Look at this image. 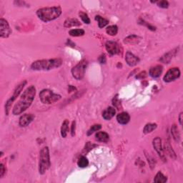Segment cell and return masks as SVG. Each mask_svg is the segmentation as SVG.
I'll return each instance as SVG.
<instances>
[{
  "label": "cell",
  "mask_w": 183,
  "mask_h": 183,
  "mask_svg": "<svg viewBox=\"0 0 183 183\" xmlns=\"http://www.w3.org/2000/svg\"><path fill=\"white\" fill-rule=\"evenodd\" d=\"M62 64V60L59 58L50 59H41L37 60L32 64V69L36 71H46L58 68Z\"/></svg>",
  "instance_id": "2"
},
{
  "label": "cell",
  "mask_w": 183,
  "mask_h": 183,
  "mask_svg": "<svg viewBox=\"0 0 183 183\" xmlns=\"http://www.w3.org/2000/svg\"><path fill=\"white\" fill-rule=\"evenodd\" d=\"M112 103H113L114 107H115L116 108H118V110H120L121 108V103L117 97H115L113 99V100H112Z\"/></svg>",
  "instance_id": "33"
},
{
  "label": "cell",
  "mask_w": 183,
  "mask_h": 183,
  "mask_svg": "<svg viewBox=\"0 0 183 183\" xmlns=\"http://www.w3.org/2000/svg\"><path fill=\"white\" fill-rule=\"evenodd\" d=\"M95 20L98 22V26L99 28H103V27L107 26L109 24V20H107V19L103 18V17L99 15H97L95 17Z\"/></svg>",
  "instance_id": "23"
},
{
  "label": "cell",
  "mask_w": 183,
  "mask_h": 183,
  "mask_svg": "<svg viewBox=\"0 0 183 183\" xmlns=\"http://www.w3.org/2000/svg\"><path fill=\"white\" fill-rule=\"evenodd\" d=\"M62 14L60 7H44L37 11V15L39 20L44 22H48L54 20L59 17Z\"/></svg>",
  "instance_id": "3"
},
{
  "label": "cell",
  "mask_w": 183,
  "mask_h": 183,
  "mask_svg": "<svg viewBox=\"0 0 183 183\" xmlns=\"http://www.w3.org/2000/svg\"><path fill=\"white\" fill-rule=\"evenodd\" d=\"M180 77V70L177 67H173L170 69L164 76L163 80L165 82H171L177 80Z\"/></svg>",
  "instance_id": "8"
},
{
  "label": "cell",
  "mask_w": 183,
  "mask_h": 183,
  "mask_svg": "<svg viewBox=\"0 0 183 183\" xmlns=\"http://www.w3.org/2000/svg\"><path fill=\"white\" fill-rule=\"evenodd\" d=\"M96 140L97 141L101 142H107L110 140V136L107 133L105 132H98L95 135Z\"/></svg>",
  "instance_id": "19"
},
{
  "label": "cell",
  "mask_w": 183,
  "mask_h": 183,
  "mask_svg": "<svg viewBox=\"0 0 183 183\" xmlns=\"http://www.w3.org/2000/svg\"><path fill=\"white\" fill-rule=\"evenodd\" d=\"M87 65V61L85 59L80 61L75 67H74L72 69V74L76 80H82L84 77L85 71H86Z\"/></svg>",
  "instance_id": "7"
},
{
  "label": "cell",
  "mask_w": 183,
  "mask_h": 183,
  "mask_svg": "<svg viewBox=\"0 0 183 183\" xmlns=\"http://www.w3.org/2000/svg\"><path fill=\"white\" fill-rule=\"evenodd\" d=\"M165 150L167 151V154L170 155V157H172V158L175 159L176 158V155H175V152H174V150H172V148L171 147V145L169 144V142H167V143L165 144Z\"/></svg>",
  "instance_id": "29"
},
{
  "label": "cell",
  "mask_w": 183,
  "mask_h": 183,
  "mask_svg": "<svg viewBox=\"0 0 183 183\" xmlns=\"http://www.w3.org/2000/svg\"><path fill=\"white\" fill-rule=\"evenodd\" d=\"M75 129H76V122L75 121H73L72 124V129H71V134L72 136H74L75 135Z\"/></svg>",
  "instance_id": "36"
},
{
  "label": "cell",
  "mask_w": 183,
  "mask_h": 183,
  "mask_svg": "<svg viewBox=\"0 0 183 183\" xmlns=\"http://www.w3.org/2000/svg\"><path fill=\"white\" fill-rule=\"evenodd\" d=\"M182 112H181L180 115H179V122H180V125H182Z\"/></svg>",
  "instance_id": "39"
},
{
  "label": "cell",
  "mask_w": 183,
  "mask_h": 183,
  "mask_svg": "<svg viewBox=\"0 0 183 183\" xmlns=\"http://www.w3.org/2000/svg\"><path fill=\"white\" fill-rule=\"evenodd\" d=\"M152 145L155 150H156L157 154L159 155V156L162 159H165V155H164L162 145V140L160 139V137H155L152 141Z\"/></svg>",
  "instance_id": "11"
},
{
  "label": "cell",
  "mask_w": 183,
  "mask_h": 183,
  "mask_svg": "<svg viewBox=\"0 0 183 183\" xmlns=\"http://www.w3.org/2000/svg\"><path fill=\"white\" fill-rule=\"evenodd\" d=\"M36 95V88L35 86L31 85L28 88L25 89L23 94L12 110L14 115H19L27 110L32 104L34 99Z\"/></svg>",
  "instance_id": "1"
},
{
  "label": "cell",
  "mask_w": 183,
  "mask_h": 183,
  "mask_svg": "<svg viewBox=\"0 0 183 183\" xmlns=\"http://www.w3.org/2000/svg\"><path fill=\"white\" fill-rule=\"evenodd\" d=\"M140 38L137 35H130L124 39V42L125 44H137L140 42Z\"/></svg>",
  "instance_id": "21"
},
{
  "label": "cell",
  "mask_w": 183,
  "mask_h": 183,
  "mask_svg": "<svg viewBox=\"0 0 183 183\" xmlns=\"http://www.w3.org/2000/svg\"><path fill=\"white\" fill-rule=\"evenodd\" d=\"M125 61H126V62L129 66L134 67V66L137 65L139 63L140 59L132 52H127L126 53V55H125Z\"/></svg>",
  "instance_id": "14"
},
{
  "label": "cell",
  "mask_w": 183,
  "mask_h": 183,
  "mask_svg": "<svg viewBox=\"0 0 183 183\" xmlns=\"http://www.w3.org/2000/svg\"><path fill=\"white\" fill-rule=\"evenodd\" d=\"M105 47L107 50V52L110 55H114V54H120V46L115 42L112 41H108L106 42Z\"/></svg>",
  "instance_id": "10"
},
{
  "label": "cell",
  "mask_w": 183,
  "mask_h": 183,
  "mask_svg": "<svg viewBox=\"0 0 183 183\" xmlns=\"http://www.w3.org/2000/svg\"><path fill=\"white\" fill-rule=\"evenodd\" d=\"M69 122L68 120H65L64 121L61 127V135L63 138L67 137L68 132H69Z\"/></svg>",
  "instance_id": "20"
},
{
  "label": "cell",
  "mask_w": 183,
  "mask_h": 183,
  "mask_svg": "<svg viewBox=\"0 0 183 183\" xmlns=\"http://www.w3.org/2000/svg\"><path fill=\"white\" fill-rule=\"evenodd\" d=\"M6 172V169L5 167V165L3 164H1L0 165V178H2L4 176V174H5Z\"/></svg>",
  "instance_id": "34"
},
{
  "label": "cell",
  "mask_w": 183,
  "mask_h": 183,
  "mask_svg": "<svg viewBox=\"0 0 183 183\" xmlns=\"http://www.w3.org/2000/svg\"><path fill=\"white\" fill-rule=\"evenodd\" d=\"M80 25L81 23L80 21L74 18H68L64 23V26L66 28H69V27H78L80 26Z\"/></svg>",
  "instance_id": "18"
},
{
  "label": "cell",
  "mask_w": 183,
  "mask_h": 183,
  "mask_svg": "<svg viewBox=\"0 0 183 183\" xmlns=\"http://www.w3.org/2000/svg\"><path fill=\"white\" fill-rule=\"evenodd\" d=\"M163 71V67L161 65H156L155 67L150 68L149 74L153 78H157L161 75L162 72Z\"/></svg>",
  "instance_id": "16"
},
{
  "label": "cell",
  "mask_w": 183,
  "mask_h": 183,
  "mask_svg": "<svg viewBox=\"0 0 183 183\" xmlns=\"http://www.w3.org/2000/svg\"><path fill=\"white\" fill-rule=\"evenodd\" d=\"M157 125L155 123H148L144 127L143 129V133L144 134H149L152 133L153 130H155V129L157 128Z\"/></svg>",
  "instance_id": "26"
},
{
  "label": "cell",
  "mask_w": 183,
  "mask_h": 183,
  "mask_svg": "<svg viewBox=\"0 0 183 183\" xmlns=\"http://www.w3.org/2000/svg\"><path fill=\"white\" fill-rule=\"evenodd\" d=\"M101 128H102V125H99V124L92 125V126L90 127V129H89V130L87 131V136H90L92 134L94 133L95 132H97V131L99 130V129H100Z\"/></svg>",
  "instance_id": "31"
},
{
  "label": "cell",
  "mask_w": 183,
  "mask_h": 183,
  "mask_svg": "<svg viewBox=\"0 0 183 183\" xmlns=\"http://www.w3.org/2000/svg\"><path fill=\"white\" fill-rule=\"evenodd\" d=\"M27 81L24 80L23 82H21L20 84H19L16 87V88H15V89H14L12 96L10 97L9 99H8V100L7 101V103H6V104H5V113H6V115H8V114H9L10 108H11V107H12V103H13L16 100V99L17 98L18 96L20 95V94L21 93V92L22 91V89H24V86L27 84Z\"/></svg>",
  "instance_id": "6"
},
{
  "label": "cell",
  "mask_w": 183,
  "mask_h": 183,
  "mask_svg": "<svg viewBox=\"0 0 183 183\" xmlns=\"http://www.w3.org/2000/svg\"><path fill=\"white\" fill-rule=\"evenodd\" d=\"M157 4L159 7L163 8V9H167L169 7V2L167 1H166V0H162V1L157 2Z\"/></svg>",
  "instance_id": "32"
},
{
  "label": "cell",
  "mask_w": 183,
  "mask_h": 183,
  "mask_svg": "<svg viewBox=\"0 0 183 183\" xmlns=\"http://www.w3.org/2000/svg\"><path fill=\"white\" fill-rule=\"evenodd\" d=\"M85 34L84 29H74L69 31V35L72 37H81Z\"/></svg>",
  "instance_id": "25"
},
{
  "label": "cell",
  "mask_w": 183,
  "mask_h": 183,
  "mask_svg": "<svg viewBox=\"0 0 183 183\" xmlns=\"http://www.w3.org/2000/svg\"><path fill=\"white\" fill-rule=\"evenodd\" d=\"M178 50H179V47L175 48L174 49V50L170 51V52H168L167 53H166V54H164L163 56L159 59V61L162 63L169 64L170 62L171 61V59L173 58V57L177 54V53L178 52Z\"/></svg>",
  "instance_id": "13"
},
{
  "label": "cell",
  "mask_w": 183,
  "mask_h": 183,
  "mask_svg": "<svg viewBox=\"0 0 183 183\" xmlns=\"http://www.w3.org/2000/svg\"><path fill=\"white\" fill-rule=\"evenodd\" d=\"M171 133L173 139L175 140L176 142H179L180 140V134L179 132V129L175 125H173L171 127Z\"/></svg>",
  "instance_id": "22"
},
{
  "label": "cell",
  "mask_w": 183,
  "mask_h": 183,
  "mask_svg": "<svg viewBox=\"0 0 183 183\" xmlns=\"http://www.w3.org/2000/svg\"><path fill=\"white\" fill-rule=\"evenodd\" d=\"M72 90H76V87L72 86V85H69V87H68V92H72Z\"/></svg>",
  "instance_id": "38"
},
{
  "label": "cell",
  "mask_w": 183,
  "mask_h": 183,
  "mask_svg": "<svg viewBox=\"0 0 183 183\" xmlns=\"http://www.w3.org/2000/svg\"><path fill=\"white\" fill-rule=\"evenodd\" d=\"M77 165L80 167H86L89 165V161L86 157L81 156L77 161Z\"/></svg>",
  "instance_id": "28"
},
{
  "label": "cell",
  "mask_w": 183,
  "mask_h": 183,
  "mask_svg": "<svg viewBox=\"0 0 183 183\" xmlns=\"http://www.w3.org/2000/svg\"><path fill=\"white\" fill-rule=\"evenodd\" d=\"M167 181V177L162 173L161 172H158L156 176L155 177L154 182L157 183H165Z\"/></svg>",
  "instance_id": "24"
},
{
  "label": "cell",
  "mask_w": 183,
  "mask_h": 183,
  "mask_svg": "<svg viewBox=\"0 0 183 183\" xmlns=\"http://www.w3.org/2000/svg\"><path fill=\"white\" fill-rule=\"evenodd\" d=\"M35 119V116L32 114H24L22 116H21L20 118V122L19 125L20 127H25L30 124Z\"/></svg>",
  "instance_id": "12"
},
{
  "label": "cell",
  "mask_w": 183,
  "mask_h": 183,
  "mask_svg": "<svg viewBox=\"0 0 183 183\" xmlns=\"http://www.w3.org/2000/svg\"><path fill=\"white\" fill-rule=\"evenodd\" d=\"M147 77V73L146 72H140V74H138L137 76H136V78L137 79H143V78H145Z\"/></svg>",
  "instance_id": "35"
},
{
  "label": "cell",
  "mask_w": 183,
  "mask_h": 183,
  "mask_svg": "<svg viewBox=\"0 0 183 183\" xmlns=\"http://www.w3.org/2000/svg\"><path fill=\"white\" fill-rule=\"evenodd\" d=\"M12 34V29L10 28L8 22L5 19L0 20V37L2 38H7Z\"/></svg>",
  "instance_id": "9"
},
{
  "label": "cell",
  "mask_w": 183,
  "mask_h": 183,
  "mask_svg": "<svg viewBox=\"0 0 183 183\" xmlns=\"http://www.w3.org/2000/svg\"><path fill=\"white\" fill-rule=\"evenodd\" d=\"M51 166L50 150L48 147H44L39 152V174H44L47 170L50 169Z\"/></svg>",
  "instance_id": "4"
},
{
  "label": "cell",
  "mask_w": 183,
  "mask_h": 183,
  "mask_svg": "<svg viewBox=\"0 0 183 183\" xmlns=\"http://www.w3.org/2000/svg\"><path fill=\"white\" fill-rule=\"evenodd\" d=\"M99 62L100 64H105L106 62V56L105 54H102L100 57H99Z\"/></svg>",
  "instance_id": "37"
},
{
  "label": "cell",
  "mask_w": 183,
  "mask_h": 183,
  "mask_svg": "<svg viewBox=\"0 0 183 183\" xmlns=\"http://www.w3.org/2000/svg\"><path fill=\"white\" fill-rule=\"evenodd\" d=\"M106 32L110 36H115L118 32V27L117 25H111L107 27Z\"/></svg>",
  "instance_id": "27"
},
{
  "label": "cell",
  "mask_w": 183,
  "mask_h": 183,
  "mask_svg": "<svg viewBox=\"0 0 183 183\" xmlns=\"http://www.w3.org/2000/svg\"><path fill=\"white\" fill-rule=\"evenodd\" d=\"M61 98L62 96L60 95L55 94L52 90L48 89H42L39 93L40 100L42 103L46 105H50L58 102Z\"/></svg>",
  "instance_id": "5"
},
{
  "label": "cell",
  "mask_w": 183,
  "mask_h": 183,
  "mask_svg": "<svg viewBox=\"0 0 183 183\" xmlns=\"http://www.w3.org/2000/svg\"><path fill=\"white\" fill-rule=\"evenodd\" d=\"M117 120L120 125H127L130 120V116L127 112H121L117 116Z\"/></svg>",
  "instance_id": "15"
},
{
  "label": "cell",
  "mask_w": 183,
  "mask_h": 183,
  "mask_svg": "<svg viewBox=\"0 0 183 183\" xmlns=\"http://www.w3.org/2000/svg\"><path fill=\"white\" fill-rule=\"evenodd\" d=\"M116 113V110L114 107H109L103 112V118L105 120H110L114 116Z\"/></svg>",
  "instance_id": "17"
},
{
  "label": "cell",
  "mask_w": 183,
  "mask_h": 183,
  "mask_svg": "<svg viewBox=\"0 0 183 183\" xmlns=\"http://www.w3.org/2000/svg\"><path fill=\"white\" fill-rule=\"evenodd\" d=\"M79 16L80 17L81 20H82V22L84 23V24H90V19L89 18L88 15L86 13L83 12H79Z\"/></svg>",
  "instance_id": "30"
}]
</instances>
